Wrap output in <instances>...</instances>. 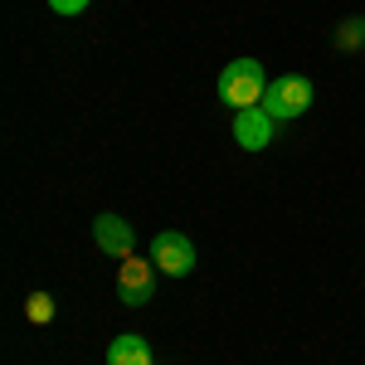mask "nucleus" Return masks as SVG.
<instances>
[{"mask_svg": "<svg viewBox=\"0 0 365 365\" xmlns=\"http://www.w3.org/2000/svg\"><path fill=\"white\" fill-rule=\"evenodd\" d=\"M268 83L273 78L263 73L258 58H234V63H225V73H220V103H229V108H258Z\"/></svg>", "mask_w": 365, "mask_h": 365, "instance_id": "1", "label": "nucleus"}, {"mask_svg": "<svg viewBox=\"0 0 365 365\" xmlns=\"http://www.w3.org/2000/svg\"><path fill=\"white\" fill-rule=\"evenodd\" d=\"M307 108H312V83L302 78V73H282V78H273L268 93H263V113L273 117V122L302 117Z\"/></svg>", "mask_w": 365, "mask_h": 365, "instance_id": "2", "label": "nucleus"}, {"mask_svg": "<svg viewBox=\"0 0 365 365\" xmlns=\"http://www.w3.org/2000/svg\"><path fill=\"white\" fill-rule=\"evenodd\" d=\"M151 292H156V263L122 258V268H117V297H122V307H146Z\"/></svg>", "mask_w": 365, "mask_h": 365, "instance_id": "3", "label": "nucleus"}, {"mask_svg": "<svg viewBox=\"0 0 365 365\" xmlns=\"http://www.w3.org/2000/svg\"><path fill=\"white\" fill-rule=\"evenodd\" d=\"M151 263H156L161 273H170V278H185V273L195 268V244H190L185 234L166 229V234L151 239Z\"/></svg>", "mask_w": 365, "mask_h": 365, "instance_id": "4", "label": "nucleus"}, {"mask_svg": "<svg viewBox=\"0 0 365 365\" xmlns=\"http://www.w3.org/2000/svg\"><path fill=\"white\" fill-rule=\"evenodd\" d=\"M273 132H278V122L263 113V108H239V113H234V141H239L244 151L273 146Z\"/></svg>", "mask_w": 365, "mask_h": 365, "instance_id": "5", "label": "nucleus"}, {"mask_svg": "<svg viewBox=\"0 0 365 365\" xmlns=\"http://www.w3.org/2000/svg\"><path fill=\"white\" fill-rule=\"evenodd\" d=\"M93 239H98V249L113 253V258H132V244H137L132 225L117 220V215H98V220H93Z\"/></svg>", "mask_w": 365, "mask_h": 365, "instance_id": "6", "label": "nucleus"}, {"mask_svg": "<svg viewBox=\"0 0 365 365\" xmlns=\"http://www.w3.org/2000/svg\"><path fill=\"white\" fill-rule=\"evenodd\" d=\"M108 365H151V346H146V336H117L113 351H108Z\"/></svg>", "mask_w": 365, "mask_h": 365, "instance_id": "7", "label": "nucleus"}, {"mask_svg": "<svg viewBox=\"0 0 365 365\" xmlns=\"http://www.w3.org/2000/svg\"><path fill=\"white\" fill-rule=\"evenodd\" d=\"M25 317L34 322V327H49V322H54V297H49V292H29Z\"/></svg>", "mask_w": 365, "mask_h": 365, "instance_id": "8", "label": "nucleus"}, {"mask_svg": "<svg viewBox=\"0 0 365 365\" xmlns=\"http://www.w3.org/2000/svg\"><path fill=\"white\" fill-rule=\"evenodd\" d=\"M365 44V20H346L336 29V49H361Z\"/></svg>", "mask_w": 365, "mask_h": 365, "instance_id": "9", "label": "nucleus"}, {"mask_svg": "<svg viewBox=\"0 0 365 365\" xmlns=\"http://www.w3.org/2000/svg\"><path fill=\"white\" fill-rule=\"evenodd\" d=\"M49 10H54V15H83L88 0H49Z\"/></svg>", "mask_w": 365, "mask_h": 365, "instance_id": "10", "label": "nucleus"}]
</instances>
